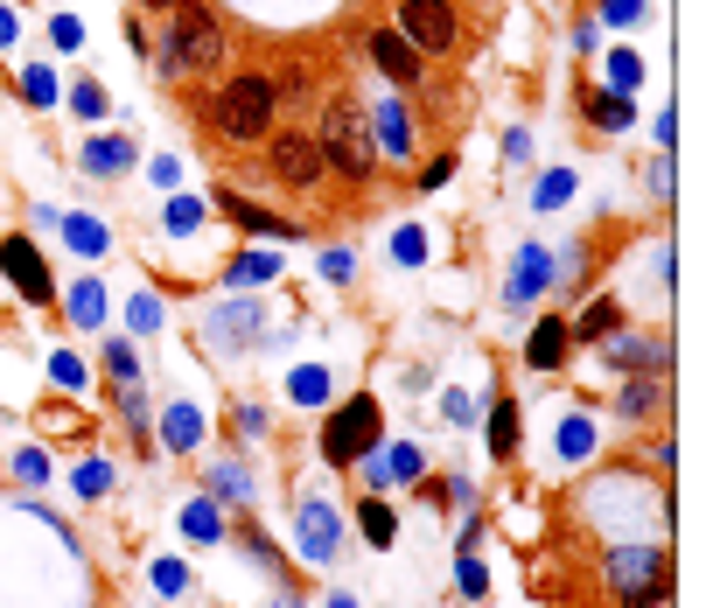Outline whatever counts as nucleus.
<instances>
[{
    "label": "nucleus",
    "mask_w": 727,
    "mask_h": 608,
    "mask_svg": "<svg viewBox=\"0 0 727 608\" xmlns=\"http://www.w3.org/2000/svg\"><path fill=\"white\" fill-rule=\"evenodd\" d=\"M273 112H280V91H273V78H259V70H238V78L217 91L210 120H217V133H224V140L253 147V140H266V133H273Z\"/></svg>",
    "instance_id": "1"
},
{
    "label": "nucleus",
    "mask_w": 727,
    "mask_h": 608,
    "mask_svg": "<svg viewBox=\"0 0 727 608\" xmlns=\"http://www.w3.org/2000/svg\"><path fill=\"white\" fill-rule=\"evenodd\" d=\"M176 22H168V70H217L224 64V29H217V14L203 8V0H176Z\"/></svg>",
    "instance_id": "2"
},
{
    "label": "nucleus",
    "mask_w": 727,
    "mask_h": 608,
    "mask_svg": "<svg viewBox=\"0 0 727 608\" xmlns=\"http://www.w3.org/2000/svg\"><path fill=\"white\" fill-rule=\"evenodd\" d=\"M322 155H329V168L336 176H350V182H363L371 176V161H378V140H371V126H363V105H350V99H336L329 112H322Z\"/></svg>",
    "instance_id": "3"
},
{
    "label": "nucleus",
    "mask_w": 727,
    "mask_h": 608,
    "mask_svg": "<svg viewBox=\"0 0 727 608\" xmlns=\"http://www.w3.org/2000/svg\"><path fill=\"white\" fill-rule=\"evenodd\" d=\"M608 581H616L623 608H658L672 595V560H664L658 545H616V553H608Z\"/></svg>",
    "instance_id": "4"
},
{
    "label": "nucleus",
    "mask_w": 727,
    "mask_h": 608,
    "mask_svg": "<svg viewBox=\"0 0 727 608\" xmlns=\"http://www.w3.org/2000/svg\"><path fill=\"white\" fill-rule=\"evenodd\" d=\"M378 427H385L378 398H350V406H336L329 427H322V462H329V469H350L357 454L378 448Z\"/></svg>",
    "instance_id": "5"
},
{
    "label": "nucleus",
    "mask_w": 727,
    "mask_h": 608,
    "mask_svg": "<svg viewBox=\"0 0 727 608\" xmlns=\"http://www.w3.org/2000/svg\"><path fill=\"white\" fill-rule=\"evenodd\" d=\"M266 168H273V182H287V189H315L329 176V155H322V140L309 126H280V133H266Z\"/></svg>",
    "instance_id": "6"
},
{
    "label": "nucleus",
    "mask_w": 727,
    "mask_h": 608,
    "mask_svg": "<svg viewBox=\"0 0 727 608\" xmlns=\"http://www.w3.org/2000/svg\"><path fill=\"white\" fill-rule=\"evenodd\" d=\"M399 35H406L420 56H441V49H455L462 22H455L448 0H399Z\"/></svg>",
    "instance_id": "7"
},
{
    "label": "nucleus",
    "mask_w": 727,
    "mask_h": 608,
    "mask_svg": "<svg viewBox=\"0 0 727 608\" xmlns=\"http://www.w3.org/2000/svg\"><path fill=\"white\" fill-rule=\"evenodd\" d=\"M0 273H8L14 294L35 301V308H49V301H56V280H49V266H43V252H35L29 238H0Z\"/></svg>",
    "instance_id": "8"
},
{
    "label": "nucleus",
    "mask_w": 727,
    "mask_h": 608,
    "mask_svg": "<svg viewBox=\"0 0 727 608\" xmlns=\"http://www.w3.org/2000/svg\"><path fill=\"white\" fill-rule=\"evenodd\" d=\"M294 539H301V560H309V566H329L336 560V510L322 497H309L294 510Z\"/></svg>",
    "instance_id": "9"
},
{
    "label": "nucleus",
    "mask_w": 727,
    "mask_h": 608,
    "mask_svg": "<svg viewBox=\"0 0 727 608\" xmlns=\"http://www.w3.org/2000/svg\"><path fill=\"white\" fill-rule=\"evenodd\" d=\"M371 56H378V70H385L392 85H420V78H427V56H420L399 29H378L371 35Z\"/></svg>",
    "instance_id": "10"
},
{
    "label": "nucleus",
    "mask_w": 727,
    "mask_h": 608,
    "mask_svg": "<svg viewBox=\"0 0 727 608\" xmlns=\"http://www.w3.org/2000/svg\"><path fill=\"white\" fill-rule=\"evenodd\" d=\"M552 288V252H546V245H518V259H511V301H518V308H525V301L532 294H546Z\"/></svg>",
    "instance_id": "11"
},
{
    "label": "nucleus",
    "mask_w": 727,
    "mask_h": 608,
    "mask_svg": "<svg viewBox=\"0 0 727 608\" xmlns=\"http://www.w3.org/2000/svg\"><path fill=\"white\" fill-rule=\"evenodd\" d=\"M602 357L623 364V371H637V364L664 371V364H672V344H664V336H602Z\"/></svg>",
    "instance_id": "12"
},
{
    "label": "nucleus",
    "mask_w": 727,
    "mask_h": 608,
    "mask_svg": "<svg viewBox=\"0 0 727 608\" xmlns=\"http://www.w3.org/2000/svg\"><path fill=\"white\" fill-rule=\"evenodd\" d=\"M217 211L232 217V224H245V232H259V238H294V224L273 217V211H259V203H245L238 189H217Z\"/></svg>",
    "instance_id": "13"
},
{
    "label": "nucleus",
    "mask_w": 727,
    "mask_h": 608,
    "mask_svg": "<svg viewBox=\"0 0 727 608\" xmlns=\"http://www.w3.org/2000/svg\"><path fill=\"white\" fill-rule=\"evenodd\" d=\"M371 140L385 147V155H413V120H406V105H399V99H378L371 105Z\"/></svg>",
    "instance_id": "14"
},
{
    "label": "nucleus",
    "mask_w": 727,
    "mask_h": 608,
    "mask_svg": "<svg viewBox=\"0 0 727 608\" xmlns=\"http://www.w3.org/2000/svg\"><path fill=\"white\" fill-rule=\"evenodd\" d=\"M133 161H141V147H133L126 133H105V140H85V176H126Z\"/></svg>",
    "instance_id": "15"
},
{
    "label": "nucleus",
    "mask_w": 727,
    "mask_h": 608,
    "mask_svg": "<svg viewBox=\"0 0 727 608\" xmlns=\"http://www.w3.org/2000/svg\"><path fill=\"white\" fill-rule=\"evenodd\" d=\"M567 336H573L567 322H560V315H546L539 329H532V344H525V364H532V371H560V357H567Z\"/></svg>",
    "instance_id": "16"
},
{
    "label": "nucleus",
    "mask_w": 727,
    "mask_h": 608,
    "mask_svg": "<svg viewBox=\"0 0 727 608\" xmlns=\"http://www.w3.org/2000/svg\"><path fill=\"white\" fill-rule=\"evenodd\" d=\"M203 329H210V344H217V350H238L245 336L259 329V308H253V301H238V308H217Z\"/></svg>",
    "instance_id": "17"
},
{
    "label": "nucleus",
    "mask_w": 727,
    "mask_h": 608,
    "mask_svg": "<svg viewBox=\"0 0 727 608\" xmlns=\"http://www.w3.org/2000/svg\"><path fill=\"white\" fill-rule=\"evenodd\" d=\"M616 406L629 413V420H644V413H658L664 406V371H637V378H629V385H623V398H616Z\"/></svg>",
    "instance_id": "18"
},
{
    "label": "nucleus",
    "mask_w": 727,
    "mask_h": 608,
    "mask_svg": "<svg viewBox=\"0 0 727 608\" xmlns=\"http://www.w3.org/2000/svg\"><path fill=\"white\" fill-rule=\"evenodd\" d=\"M161 441L176 448V454H189V448L203 441V413H197V406H168V420H161Z\"/></svg>",
    "instance_id": "19"
},
{
    "label": "nucleus",
    "mask_w": 727,
    "mask_h": 608,
    "mask_svg": "<svg viewBox=\"0 0 727 608\" xmlns=\"http://www.w3.org/2000/svg\"><path fill=\"white\" fill-rule=\"evenodd\" d=\"M490 454L496 462L518 454V406H511V398H496V413H490Z\"/></svg>",
    "instance_id": "20"
},
{
    "label": "nucleus",
    "mask_w": 727,
    "mask_h": 608,
    "mask_svg": "<svg viewBox=\"0 0 727 608\" xmlns=\"http://www.w3.org/2000/svg\"><path fill=\"white\" fill-rule=\"evenodd\" d=\"M64 308H70V322H78V329H99V322H105V294H99V280H78Z\"/></svg>",
    "instance_id": "21"
},
{
    "label": "nucleus",
    "mask_w": 727,
    "mask_h": 608,
    "mask_svg": "<svg viewBox=\"0 0 727 608\" xmlns=\"http://www.w3.org/2000/svg\"><path fill=\"white\" fill-rule=\"evenodd\" d=\"M588 120L602 133H623L629 126V91H595V99H588Z\"/></svg>",
    "instance_id": "22"
},
{
    "label": "nucleus",
    "mask_w": 727,
    "mask_h": 608,
    "mask_svg": "<svg viewBox=\"0 0 727 608\" xmlns=\"http://www.w3.org/2000/svg\"><path fill=\"white\" fill-rule=\"evenodd\" d=\"M105 378L112 385H141V357H133V344H120V336L105 344Z\"/></svg>",
    "instance_id": "23"
},
{
    "label": "nucleus",
    "mask_w": 727,
    "mask_h": 608,
    "mask_svg": "<svg viewBox=\"0 0 727 608\" xmlns=\"http://www.w3.org/2000/svg\"><path fill=\"white\" fill-rule=\"evenodd\" d=\"M64 238L78 245L85 259H99V252H105V224H99V217H64Z\"/></svg>",
    "instance_id": "24"
},
{
    "label": "nucleus",
    "mask_w": 727,
    "mask_h": 608,
    "mask_svg": "<svg viewBox=\"0 0 727 608\" xmlns=\"http://www.w3.org/2000/svg\"><path fill=\"white\" fill-rule=\"evenodd\" d=\"M287 392H294L301 406H322V398H329V371H322V364H301V371H294V385H287Z\"/></svg>",
    "instance_id": "25"
},
{
    "label": "nucleus",
    "mask_w": 727,
    "mask_h": 608,
    "mask_svg": "<svg viewBox=\"0 0 727 608\" xmlns=\"http://www.w3.org/2000/svg\"><path fill=\"white\" fill-rule=\"evenodd\" d=\"M161 315H168L161 294H133V301H126V329H133V336H141V329H161Z\"/></svg>",
    "instance_id": "26"
},
{
    "label": "nucleus",
    "mask_w": 727,
    "mask_h": 608,
    "mask_svg": "<svg viewBox=\"0 0 727 608\" xmlns=\"http://www.w3.org/2000/svg\"><path fill=\"white\" fill-rule=\"evenodd\" d=\"M266 280H273V259H266V252H245V259L232 266V288H245V294L266 288Z\"/></svg>",
    "instance_id": "27"
},
{
    "label": "nucleus",
    "mask_w": 727,
    "mask_h": 608,
    "mask_svg": "<svg viewBox=\"0 0 727 608\" xmlns=\"http://www.w3.org/2000/svg\"><path fill=\"white\" fill-rule=\"evenodd\" d=\"M623 329V308L616 301H595V308H581V336H616Z\"/></svg>",
    "instance_id": "28"
},
{
    "label": "nucleus",
    "mask_w": 727,
    "mask_h": 608,
    "mask_svg": "<svg viewBox=\"0 0 727 608\" xmlns=\"http://www.w3.org/2000/svg\"><path fill=\"white\" fill-rule=\"evenodd\" d=\"M637 78H644L637 49H608V85H616V91H637Z\"/></svg>",
    "instance_id": "29"
},
{
    "label": "nucleus",
    "mask_w": 727,
    "mask_h": 608,
    "mask_svg": "<svg viewBox=\"0 0 727 608\" xmlns=\"http://www.w3.org/2000/svg\"><path fill=\"white\" fill-rule=\"evenodd\" d=\"M357 525H363V539H371V545H392V531H399L385 504H363V510H357Z\"/></svg>",
    "instance_id": "30"
},
{
    "label": "nucleus",
    "mask_w": 727,
    "mask_h": 608,
    "mask_svg": "<svg viewBox=\"0 0 727 608\" xmlns=\"http://www.w3.org/2000/svg\"><path fill=\"white\" fill-rule=\"evenodd\" d=\"M588 448H595V427H588V420H581V413H573V420L560 427V454H567V462H581V454H588Z\"/></svg>",
    "instance_id": "31"
},
{
    "label": "nucleus",
    "mask_w": 727,
    "mask_h": 608,
    "mask_svg": "<svg viewBox=\"0 0 727 608\" xmlns=\"http://www.w3.org/2000/svg\"><path fill=\"white\" fill-rule=\"evenodd\" d=\"M197 224H203V203H197V196H176V203H168V232H176V238H189Z\"/></svg>",
    "instance_id": "32"
},
{
    "label": "nucleus",
    "mask_w": 727,
    "mask_h": 608,
    "mask_svg": "<svg viewBox=\"0 0 727 608\" xmlns=\"http://www.w3.org/2000/svg\"><path fill=\"white\" fill-rule=\"evenodd\" d=\"M182 531H189V539H217V531H224V525H217V510H210V504L197 497V504H189V510H182Z\"/></svg>",
    "instance_id": "33"
},
{
    "label": "nucleus",
    "mask_w": 727,
    "mask_h": 608,
    "mask_svg": "<svg viewBox=\"0 0 727 608\" xmlns=\"http://www.w3.org/2000/svg\"><path fill=\"white\" fill-rule=\"evenodd\" d=\"M70 112H85V120H99V112H105V91L91 85V78H78V85H70Z\"/></svg>",
    "instance_id": "34"
},
{
    "label": "nucleus",
    "mask_w": 727,
    "mask_h": 608,
    "mask_svg": "<svg viewBox=\"0 0 727 608\" xmlns=\"http://www.w3.org/2000/svg\"><path fill=\"white\" fill-rule=\"evenodd\" d=\"M567 196H573V176H567V168H552V176L539 182V211H560Z\"/></svg>",
    "instance_id": "35"
},
{
    "label": "nucleus",
    "mask_w": 727,
    "mask_h": 608,
    "mask_svg": "<svg viewBox=\"0 0 727 608\" xmlns=\"http://www.w3.org/2000/svg\"><path fill=\"white\" fill-rule=\"evenodd\" d=\"M210 489H217V497H253V476H245V469H210Z\"/></svg>",
    "instance_id": "36"
},
{
    "label": "nucleus",
    "mask_w": 727,
    "mask_h": 608,
    "mask_svg": "<svg viewBox=\"0 0 727 608\" xmlns=\"http://www.w3.org/2000/svg\"><path fill=\"white\" fill-rule=\"evenodd\" d=\"M378 469H385V483H392V476H406V483H413V476H420V448H392Z\"/></svg>",
    "instance_id": "37"
},
{
    "label": "nucleus",
    "mask_w": 727,
    "mask_h": 608,
    "mask_svg": "<svg viewBox=\"0 0 727 608\" xmlns=\"http://www.w3.org/2000/svg\"><path fill=\"white\" fill-rule=\"evenodd\" d=\"M70 483H78V497H99V489L112 483V469L105 462H78V476H70Z\"/></svg>",
    "instance_id": "38"
},
{
    "label": "nucleus",
    "mask_w": 727,
    "mask_h": 608,
    "mask_svg": "<svg viewBox=\"0 0 727 608\" xmlns=\"http://www.w3.org/2000/svg\"><path fill=\"white\" fill-rule=\"evenodd\" d=\"M155 587H161V595H182V587H189L182 560H161V566H155Z\"/></svg>",
    "instance_id": "39"
},
{
    "label": "nucleus",
    "mask_w": 727,
    "mask_h": 608,
    "mask_svg": "<svg viewBox=\"0 0 727 608\" xmlns=\"http://www.w3.org/2000/svg\"><path fill=\"white\" fill-rule=\"evenodd\" d=\"M49 43H56V49H78V43H85V29L70 22V14H56V22H49Z\"/></svg>",
    "instance_id": "40"
},
{
    "label": "nucleus",
    "mask_w": 727,
    "mask_h": 608,
    "mask_svg": "<svg viewBox=\"0 0 727 608\" xmlns=\"http://www.w3.org/2000/svg\"><path fill=\"white\" fill-rule=\"evenodd\" d=\"M392 252H399V266H413V259H427V238H420V232H399Z\"/></svg>",
    "instance_id": "41"
},
{
    "label": "nucleus",
    "mask_w": 727,
    "mask_h": 608,
    "mask_svg": "<svg viewBox=\"0 0 727 608\" xmlns=\"http://www.w3.org/2000/svg\"><path fill=\"white\" fill-rule=\"evenodd\" d=\"M49 371H56V385H64V392H78V385H85V364H78V357H56Z\"/></svg>",
    "instance_id": "42"
},
{
    "label": "nucleus",
    "mask_w": 727,
    "mask_h": 608,
    "mask_svg": "<svg viewBox=\"0 0 727 608\" xmlns=\"http://www.w3.org/2000/svg\"><path fill=\"white\" fill-rule=\"evenodd\" d=\"M644 0H602V22H637Z\"/></svg>",
    "instance_id": "43"
},
{
    "label": "nucleus",
    "mask_w": 727,
    "mask_h": 608,
    "mask_svg": "<svg viewBox=\"0 0 727 608\" xmlns=\"http://www.w3.org/2000/svg\"><path fill=\"white\" fill-rule=\"evenodd\" d=\"M14 469H22L29 483H43V476H49V462H43V454H14Z\"/></svg>",
    "instance_id": "44"
},
{
    "label": "nucleus",
    "mask_w": 727,
    "mask_h": 608,
    "mask_svg": "<svg viewBox=\"0 0 727 608\" xmlns=\"http://www.w3.org/2000/svg\"><path fill=\"white\" fill-rule=\"evenodd\" d=\"M0 43H14V14L8 8H0Z\"/></svg>",
    "instance_id": "45"
},
{
    "label": "nucleus",
    "mask_w": 727,
    "mask_h": 608,
    "mask_svg": "<svg viewBox=\"0 0 727 608\" xmlns=\"http://www.w3.org/2000/svg\"><path fill=\"white\" fill-rule=\"evenodd\" d=\"M329 608H357V601H350V595H336V601H329Z\"/></svg>",
    "instance_id": "46"
},
{
    "label": "nucleus",
    "mask_w": 727,
    "mask_h": 608,
    "mask_svg": "<svg viewBox=\"0 0 727 608\" xmlns=\"http://www.w3.org/2000/svg\"><path fill=\"white\" fill-rule=\"evenodd\" d=\"M141 8H176V0H141Z\"/></svg>",
    "instance_id": "47"
},
{
    "label": "nucleus",
    "mask_w": 727,
    "mask_h": 608,
    "mask_svg": "<svg viewBox=\"0 0 727 608\" xmlns=\"http://www.w3.org/2000/svg\"><path fill=\"white\" fill-rule=\"evenodd\" d=\"M273 608H294V601H273Z\"/></svg>",
    "instance_id": "48"
}]
</instances>
